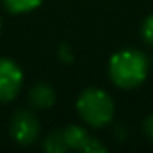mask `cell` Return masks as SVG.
Masks as SVG:
<instances>
[{"instance_id":"cell-1","label":"cell","mask_w":153,"mask_h":153,"mask_svg":"<svg viewBox=\"0 0 153 153\" xmlns=\"http://www.w3.org/2000/svg\"><path fill=\"white\" fill-rule=\"evenodd\" d=\"M148 58L135 49H123L110 58L108 74L110 79L121 88H135L148 76Z\"/></svg>"},{"instance_id":"cell-2","label":"cell","mask_w":153,"mask_h":153,"mask_svg":"<svg viewBox=\"0 0 153 153\" xmlns=\"http://www.w3.org/2000/svg\"><path fill=\"white\" fill-rule=\"evenodd\" d=\"M76 108H78V114L81 115V119L94 128H103L114 117L112 97L105 90L96 88V87L87 88L85 92L79 94Z\"/></svg>"},{"instance_id":"cell-3","label":"cell","mask_w":153,"mask_h":153,"mask_svg":"<svg viewBox=\"0 0 153 153\" xmlns=\"http://www.w3.org/2000/svg\"><path fill=\"white\" fill-rule=\"evenodd\" d=\"M24 81V74L20 67L7 58H0V103L13 101Z\"/></svg>"},{"instance_id":"cell-4","label":"cell","mask_w":153,"mask_h":153,"mask_svg":"<svg viewBox=\"0 0 153 153\" xmlns=\"http://www.w3.org/2000/svg\"><path fill=\"white\" fill-rule=\"evenodd\" d=\"M9 131H11V137L18 144H22V146L33 144L36 140L38 133H40L38 117L31 110H18L11 119Z\"/></svg>"},{"instance_id":"cell-5","label":"cell","mask_w":153,"mask_h":153,"mask_svg":"<svg viewBox=\"0 0 153 153\" xmlns=\"http://www.w3.org/2000/svg\"><path fill=\"white\" fill-rule=\"evenodd\" d=\"M29 101L33 105V108L36 110H45L51 108L56 101V92L51 85L47 83H36L31 92H29Z\"/></svg>"},{"instance_id":"cell-6","label":"cell","mask_w":153,"mask_h":153,"mask_svg":"<svg viewBox=\"0 0 153 153\" xmlns=\"http://www.w3.org/2000/svg\"><path fill=\"white\" fill-rule=\"evenodd\" d=\"M61 131H63V137H65V142H67L68 149H81L83 151L87 142L90 140V135L87 133V130L78 126V124H70Z\"/></svg>"},{"instance_id":"cell-7","label":"cell","mask_w":153,"mask_h":153,"mask_svg":"<svg viewBox=\"0 0 153 153\" xmlns=\"http://www.w3.org/2000/svg\"><path fill=\"white\" fill-rule=\"evenodd\" d=\"M2 2L7 11L20 15V13H29V11L36 9L42 4V0H2Z\"/></svg>"},{"instance_id":"cell-8","label":"cell","mask_w":153,"mask_h":153,"mask_svg":"<svg viewBox=\"0 0 153 153\" xmlns=\"http://www.w3.org/2000/svg\"><path fill=\"white\" fill-rule=\"evenodd\" d=\"M43 148L45 151L49 153H61V151H67L68 146L65 142V137H63V131H52L51 135H47L45 142H43Z\"/></svg>"},{"instance_id":"cell-9","label":"cell","mask_w":153,"mask_h":153,"mask_svg":"<svg viewBox=\"0 0 153 153\" xmlns=\"http://www.w3.org/2000/svg\"><path fill=\"white\" fill-rule=\"evenodd\" d=\"M140 33H142L144 42H146L148 45H153V15H149V16L144 20Z\"/></svg>"},{"instance_id":"cell-10","label":"cell","mask_w":153,"mask_h":153,"mask_svg":"<svg viewBox=\"0 0 153 153\" xmlns=\"http://www.w3.org/2000/svg\"><path fill=\"white\" fill-rule=\"evenodd\" d=\"M83 151H87V153H103V151H105V146H103L101 142H97L96 139L90 137V140L87 142V146H85Z\"/></svg>"},{"instance_id":"cell-11","label":"cell","mask_w":153,"mask_h":153,"mask_svg":"<svg viewBox=\"0 0 153 153\" xmlns=\"http://www.w3.org/2000/svg\"><path fill=\"white\" fill-rule=\"evenodd\" d=\"M144 131H146V135L153 140V115H149V117L144 121Z\"/></svg>"}]
</instances>
